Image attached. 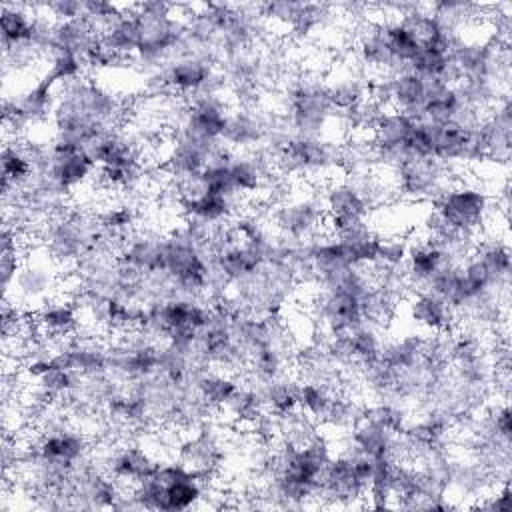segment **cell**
Listing matches in <instances>:
<instances>
[{"label": "cell", "instance_id": "f1b7e54d", "mask_svg": "<svg viewBox=\"0 0 512 512\" xmlns=\"http://www.w3.org/2000/svg\"><path fill=\"white\" fill-rule=\"evenodd\" d=\"M220 412H224V416H228L230 422L248 426L260 416V412H264V404L256 388L248 384V386H238V390L228 398V402L222 406Z\"/></svg>", "mask_w": 512, "mask_h": 512}, {"label": "cell", "instance_id": "f35d334b", "mask_svg": "<svg viewBox=\"0 0 512 512\" xmlns=\"http://www.w3.org/2000/svg\"><path fill=\"white\" fill-rule=\"evenodd\" d=\"M44 8L54 16L56 22H66V20L84 18V2L58 0V2H48V4H44Z\"/></svg>", "mask_w": 512, "mask_h": 512}, {"label": "cell", "instance_id": "d6986e66", "mask_svg": "<svg viewBox=\"0 0 512 512\" xmlns=\"http://www.w3.org/2000/svg\"><path fill=\"white\" fill-rule=\"evenodd\" d=\"M266 126H268V116L256 114L250 108L236 110L228 114L222 142L226 146H238V148L262 144L266 138Z\"/></svg>", "mask_w": 512, "mask_h": 512}, {"label": "cell", "instance_id": "9a60e30c", "mask_svg": "<svg viewBox=\"0 0 512 512\" xmlns=\"http://www.w3.org/2000/svg\"><path fill=\"white\" fill-rule=\"evenodd\" d=\"M212 62H214L212 58L202 54H192V56H184L168 62L164 70L174 94L188 98L194 92H198L214 72Z\"/></svg>", "mask_w": 512, "mask_h": 512}, {"label": "cell", "instance_id": "603a6c76", "mask_svg": "<svg viewBox=\"0 0 512 512\" xmlns=\"http://www.w3.org/2000/svg\"><path fill=\"white\" fill-rule=\"evenodd\" d=\"M396 438V434L366 420H360L350 432H346V442L342 444V448L350 446L370 458H382L392 456Z\"/></svg>", "mask_w": 512, "mask_h": 512}, {"label": "cell", "instance_id": "ab89813d", "mask_svg": "<svg viewBox=\"0 0 512 512\" xmlns=\"http://www.w3.org/2000/svg\"><path fill=\"white\" fill-rule=\"evenodd\" d=\"M476 506L484 508V510H512L510 484L504 482V484L496 486V492L490 496H482V502H478Z\"/></svg>", "mask_w": 512, "mask_h": 512}, {"label": "cell", "instance_id": "277c9868", "mask_svg": "<svg viewBox=\"0 0 512 512\" xmlns=\"http://www.w3.org/2000/svg\"><path fill=\"white\" fill-rule=\"evenodd\" d=\"M274 164L282 176H322L338 168L340 148L320 136L294 134L274 158Z\"/></svg>", "mask_w": 512, "mask_h": 512}, {"label": "cell", "instance_id": "30bf717a", "mask_svg": "<svg viewBox=\"0 0 512 512\" xmlns=\"http://www.w3.org/2000/svg\"><path fill=\"white\" fill-rule=\"evenodd\" d=\"M104 468L120 484L134 486L136 482L156 472L158 460L152 458V454L146 448L130 444V446L112 450L108 456H104Z\"/></svg>", "mask_w": 512, "mask_h": 512}, {"label": "cell", "instance_id": "5b68a950", "mask_svg": "<svg viewBox=\"0 0 512 512\" xmlns=\"http://www.w3.org/2000/svg\"><path fill=\"white\" fill-rule=\"evenodd\" d=\"M454 164H446L438 158H410L394 170V188L408 200H434L450 184V170Z\"/></svg>", "mask_w": 512, "mask_h": 512}, {"label": "cell", "instance_id": "4dcf8cb0", "mask_svg": "<svg viewBox=\"0 0 512 512\" xmlns=\"http://www.w3.org/2000/svg\"><path fill=\"white\" fill-rule=\"evenodd\" d=\"M362 420L376 424L396 436H400L406 428V412L392 400H378L374 404H364Z\"/></svg>", "mask_w": 512, "mask_h": 512}, {"label": "cell", "instance_id": "d590c367", "mask_svg": "<svg viewBox=\"0 0 512 512\" xmlns=\"http://www.w3.org/2000/svg\"><path fill=\"white\" fill-rule=\"evenodd\" d=\"M332 18L330 6L324 4H304L296 16V22L292 26V32H296L302 38H308L318 28H324L326 22Z\"/></svg>", "mask_w": 512, "mask_h": 512}, {"label": "cell", "instance_id": "8992f818", "mask_svg": "<svg viewBox=\"0 0 512 512\" xmlns=\"http://www.w3.org/2000/svg\"><path fill=\"white\" fill-rule=\"evenodd\" d=\"M324 204L316 194L304 196H288L278 202L272 212V222L280 230L282 236L308 242L310 238L320 234L324 226Z\"/></svg>", "mask_w": 512, "mask_h": 512}, {"label": "cell", "instance_id": "3957f363", "mask_svg": "<svg viewBox=\"0 0 512 512\" xmlns=\"http://www.w3.org/2000/svg\"><path fill=\"white\" fill-rule=\"evenodd\" d=\"M286 106L288 122L298 136H320L334 114L320 78L296 80L286 94Z\"/></svg>", "mask_w": 512, "mask_h": 512}, {"label": "cell", "instance_id": "e0dca14e", "mask_svg": "<svg viewBox=\"0 0 512 512\" xmlns=\"http://www.w3.org/2000/svg\"><path fill=\"white\" fill-rule=\"evenodd\" d=\"M322 204L326 216L346 218V220H366L370 214L368 204L356 190V186L344 176L328 182L322 194Z\"/></svg>", "mask_w": 512, "mask_h": 512}, {"label": "cell", "instance_id": "484cf974", "mask_svg": "<svg viewBox=\"0 0 512 512\" xmlns=\"http://www.w3.org/2000/svg\"><path fill=\"white\" fill-rule=\"evenodd\" d=\"M134 6H130V12H124L112 26H108L100 38L104 44L116 52L118 56H134L140 46V30L134 16Z\"/></svg>", "mask_w": 512, "mask_h": 512}, {"label": "cell", "instance_id": "d6a6232c", "mask_svg": "<svg viewBox=\"0 0 512 512\" xmlns=\"http://www.w3.org/2000/svg\"><path fill=\"white\" fill-rule=\"evenodd\" d=\"M348 338H350L354 364L362 366V364H368V362H372L380 356V348H382V342H384L382 336H380V328L364 322L358 328H354Z\"/></svg>", "mask_w": 512, "mask_h": 512}, {"label": "cell", "instance_id": "7c38bea8", "mask_svg": "<svg viewBox=\"0 0 512 512\" xmlns=\"http://www.w3.org/2000/svg\"><path fill=\"white\" fill-rule=\"evenodd\" d=\"M364 64L360 66H344L336 74H332L326 82V94L334 112L350 110L364 100H368V82L364 74Z\"/></svg>", "mask_w": 512, "mask_h": 512}, {"label": "cell", "instance_id": "7402d4cb", "mask_svg": "<svg viewBox=\"0 0 512 512\" xmlns=\"http://www.w3.org/2000/svg\"><path fill=\"white\" fill-rule=\"evenodd\" d=\"M256 388L260 394V400L264 404V410L274 412L278 416L288 414L298 408V392H300V380L284 372L282 376L260 382V384H250Z\"/></svg>", "mask_w": 512, "mask_h": 512}, {"label": "cell", "instance_id": "44dd1931", "mask_svg": "<svg viewBox=\"0 0 512 512\" xmlns=\"http://www.w3.org/2000/svg\"><path fill=\"white\" fill-rule=\"evenodd\" d=\"M30 6L4 4L0 12V36L2 48H14L20 44H32L38 24V14H30Z\"/></svg>", "mask_w": 512, "mask_h": 512}, {"label": "cell", "instance_id": "8d00e7d4", "mask_svg": "<svg viewBox=\"0 0 512 512\" xmlns=\"http://www.w3.org/2000/svg\"><path fill=\"white\" fill-rule=\"evenodd\" d=\"M410 242L404 238H380L376 264L372 268H402L406 266Z\"/></svg>", "mask_w": 512, "mask_h": 512}, {"label": "cell", "instance_id": "f546056e", "mask_svg": "<svg viewBox=\"0 0 512 512\" xmlns=\"http://www.w3.org/2000/svg\"><path fill=\"white\" fill-rule=\"evenodd\" d=\"M362 420V404H358L354 398L336 392L332 396L330 408L324 416V426L340 430L342 434L350 432L358 422Z\"/></svg>", "mask_w": 512, "mask_h": 512}, {"label": "cell", "instance_id": "e575fe53", "mask_svg": "<svg viewBox=\"0 0 512 512\" xmlns=\"http://www.w3.org/2000/svg\"><path fill=\"white\" fill-rule=\"evenodd\" d=\"M448 62H450L448 52H444L436 46H422L420 52L414 56V60L408 64V68L422 78H438L440 80Z\"/></svg>", "mask_w": 512, "mask_h": 512}, {"label": "cell", "instance_id": "83f0119b", "mask_svg": "<svg viewBox=\"0 0 512 512\" xmlns=\"http://www.w3.org/2000/svg\"><path fill=\"white\" fill-rule=\"evenodd\" d=\"M238 386L240 384L236 382V378L228 372H222V370H216V372L204 370L196 376L198 394L214 412L222 410V406L238 390Z\"/></svg>", "mask_w": 512, "mask_h": 512}, {"label": "cell", "instance_id": "2e32d148", "mask_svg": "<svg viewBox=\"0 0 512 512\" xmlns=\"http://www.w3.org/2000/svg\"><path fill=\"white\" fill-rule=\"evenodd\" d=\"M36 320L50 340H64L82 330V316L70 298H52L40 310Z\"/></svg>", "mask_w": 512, "mask_h": 512}, {"label": "cell", "instance_id": "5bb4252c", "mask_svg": "<svg viewBox=\"0 0 512 512\" xmlns=\"http://www.w3.org/2000/svg\"><path fill=\"white\" fill-rule=\"evenodd\" d=\"M236 204V198L202 192L192 198H180L178 212L184 216V220H196L214 228L232 220V216L236 214Z\"/></svg>", "mask_w": 512, "mask_h": 512}, {"label": "cell", "instance_id": "4316f807", "mask_svg": "<svg viewBox=\"0 0 512 512\" xmlns=\"http://www.w3.org/2000/svg\"><path fill=\"white\" fill-rule=\"evenodd\" d=\"M472 252L488 268V272H490L492 280L496 282V286L498 288H506L508 286V278H510V270H512L508 244L504 240H500V238H488V240L476 242Z\"/></svg>", "mask_w": 512, "mask_h": 512}, {"label": "cell", "instance_id": "1f68e13d", "mask_svg": "<svg viewBox=\"0 0 512 512\" xmlns=\"http://www.w3.org/2000/svg\"><path fill=\"white\" fill-rule=\"evenodd\" d=\"M382 28H384V38H386L394 58L408 66L414 60V56L420 52V48H422L420 42L414 38V34L398 18L396 20H384Z\"/></svg>", "mask_w": 512, "mask_h": 512}, {"label": "cell", "instance_id": "d4e9b609", "mask_svg": "<svg viewBox=\"0 0 512 512\" xmlns=\"http://www.w3.org/2000/svg\"><path fill=\"white\" fill-rule=\"evenodd\" d=\"M414 128V118H410L408 114L396 110V108H388L382 110L372 126L370 132V140L372 144H406L410 134Z\"/></svg>", "mask_w": 512, "mask_h": 512}, {"label": "cell", "instance_id": "ac0fdd59", "mask_svg": "<svg viewBox=\"0 0 512 512\" xmlns=\"http://www.w3.org/2000/svg\"><path fill=\"white\" fill-rule=\"evenodd\" d=\"M442 264H446V258L432 240L424 236L422 240L410 242L406 256V278L410 288L422 290Z\"/></svg>", "mask_w": 512, "mask_h": 512}, {"label": "cell", "instance_id": "6da1fadb", "mask_svg": "<svg viewBox=\"0 0 512 512\" xmlns=\"http://www.w3.org/2000/svg\"><path fill=\"white\" fill-rule=\"evenodd\" d=\"M432 210L450 232L476 238L490 218V196L474 184L454 182L432 200Z\"/></svg>", "mask_w": 512, "mask_h": 512}, {"label": "cell", "instance_id": "74e56055", "mask_svg": "<svg viewBox=\"0 0 512 512\" xmlns=\"http://www.w3.org/2000/svg\"><path fill=\"white\" fill-rule=\"evenodd\" d=\"M300 8H302V2H268L260 6V14L262 18H268L280 26L292 28Z\"/></svg>", "mask_w": 512, "mask_h": 512}, {"label": "cell", "instance_id": "cb8c5ba5", "mask_svg": "<svg viewBox=\"0 0 512 512\" xmlns=\"http://www.w3.org/2000/svg\"><path fill=\"white\" fill-rule=\"evenodd\" d=\"M206 482V478L190 470L186 476L174 480L168 486H162L160 510H188L198 506L206 496Z\"/></svg>", "mask_w": 512, "mask_h": 512}, {"label": "cell", "instance_id": "836d02e7", "mask_svg": "<svg viewBox=\"0 0 512 512\" xmlns=\"http://www.w3.org/2000/svg\"><path fill=\"white\" fill-rule=\"evenodd\" d=\"M336 392H332L330 388L318 384V382H308V380H300V392H298V408L308 414L312 420H316L318 424L324 422V416L330 408L332 396Z\"/></svg>", "mask_w": 512, "mask_h": 512}, {"label": "cell", "instance_id": "ffe728a7", "mask_svg": "<svg viewBox=\"0 0 512 512\" xmlns=\"http://www.w3.org/2000/svg\"><path fill=\"white\" fill-rule=\"evenodd\" d=\"M390 88H392V108L418 120L426 104V78L406 68L390 76Z\"/></svg>", "mask_w": 512, "mask_h": 512}, {"label": "cell", "instance_id": "52a82bcc", "mask_svg": "<svg viewBox=\"0 0 512 512\" xmlns=\"http://www.w3.org/2000/svg\"><path fill=\"white\" fill-rule=\"evenodd\" d=\"M224 458L226 450L222 432L210 418L196 426V434L186 438L178 450V460L206 480H210L222 468Z\"/></svg>", "mask_w": 512, "mask_h": 512}, {"label": "cell", "instance_id": "7a4b0ae2", "mask_svg": "<svg viewBox=\"0 0 512 512\" xmlns=\"http://www.w3.org/2000/svg\"><path fill=\"white\" fill-rule=\"evenodd\" d=\"M60 296L58 294V274H56V262L52 256L40 248L32 254L24 256L18 274L4 296V300H10L24 310H40L48 300Z\"/></svg>", "mask_w": 512, "mask_h": 512}, {"label": "cell", "instance_id": "4fadbf2b", "mask_svg": "<svg viewBox=\"0 0 512 512\" xmlns=\"http://www.w3.org/2000/svg\"><path fill=\"white\" fill-rule=\"evenodd\" d=\"M122 262H128L144 274L164 272L166 268V236L156 232H136L120 250Z\"/></svg>", "mask_w": 512, "mask_h": 512}, {"label": "cell", "instance_id": "9c48e42d", "mask_svg": "<svg viewBox=\"0 0 512 512\" xmlns=\"http://www.w3.org/2000/svg\"><path fill=\"white\" fill-rule=\"evenodd\" d=\"M32 448L40 458L70 468H74L90 452L88 438L82 432L72 430L68 424L42 432L38 440L32 444Z\"/></svg>", "mask_w": 512, "mask_h": 512}, {"label": "cell", "instance_id": "8fae6325", "mask_svg": "<svg viewBox=\"0 0 512 512\" xmlns=\"http://www.w3.org/2000/svg\"><path fill=\"white\" fill-rule=\"evenodd\" d=\"M408 318L416 328L436 334L454 330L456 312L440 296L428 290H416L408 300Z\"/></svg>", "mask_w": 512, "mask_h": 512}, {"label": "cell", "instance_id": "ba28073f", "mask_svg": "<svg viewBox=\"0 0 512 512\" xmlns=\"http://www.w3.org/2000/svg\"><path fill=\"white\" fill-rule=\"evenodd\" d=\"M312 316L320 322V328L330 334L352 332L360 324H364L360 300L342 290L320 288L312 298Z\"/></svg>", "mask_w": 512, "mask_h": 512}]
</instances>
